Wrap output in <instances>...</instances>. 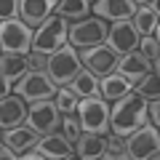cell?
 Masks as SVG:
<instances>
[{"label":"cell","mask_w":160,"mask_h":160,"mask_svg":"<svg viewBox=\"0 0 160 160\" xmlns=\"http://www.w3.org/2000/svg\"><path fill=\"white\" fill-rule=\"evenodd\" d=\"M147 123V99L136 91H128L126 96L109 102V131L126 139L131 131Z\"/></svg>","instance_id":"obj_1"},{"label":"cell","mask_w":160,"mask_h":160,"mask_svg":"<svg viewBox=\"0 0 160 160\" xmlns=\"http://www.w3.org/2000/svg\"><path fill=\"white\" fill-rule=\"evenodd\" d=\"M75 118L80 123V131L91 133H109V102L102 96H86L78 102Z\"/></svg>","instance_id":"obj_2"},{"label":"cell","mask_w":160,"mask_h":160,"mask_svg":"<svg viewBox=\"0 0 160 160\" xmlns=\"http://www.w3.org/2000/svg\"><path fill=\"white\" fill-rule=\"evenodd\" d=\"M67 29H69L67 19L59 16V13H51L40 27H35L32 51H40V53H46V56H51L53 51H59L67 43Z\"/></svg>","instance_id":"obj_3"},{"label":"cell","mask_w":160,"mask_h":160,"mask_svg":"<svg viewBox=\"0 0 160 160\" xmlns=\"http://www.w3.org/2000/svg\"><path fill=\"white\" fill-rule=\"evenodd\" d=\"M160 155V133L158 126L144 123L126 136V160H155Z\"/></svg>","instance_id":"obj_4"},{"label":"cell","mask_w":160,"mask_h":160,"mask_svg":"<svg viewBox=\"0 0 160 160\" xmlns=\"http://www.w3.org/2000/svg\"><path fill=\"white\" fill-rule=\"evenodd\" d=\"M80 69H83L80 53H78V48L69 46V43H64L59 51H53L51 56H48V64H46L48 78H51L56 86H67Z\"/></svg>","instance_id":"obj_5"},{"label":"cell","mask_w":160,"mask_h":160,"mask_svg":"<svg viewBox=\"0 0 160 160\" xmlns=\"http://www.w3.org/2000/svg\"><path fill=\"white\" fill-rule=\"evenodd\" d=\"M107 29H109V22L99 16H86L80 22H72L67 29V43L80 48H91V46H102L104 38H107Z\"/></svg>","instance_id":"obj_6"},{"label":"cell","mask_w":160,"mask_h":160,"mask_svg":"<svg viewBox=\"0 0 160 160\" xmlns=\"http://www.w3.org/2000/svg\"><path fill=\"white\" fill-rule=\"evenodd\" d=\"M35 29L24 24L22 19H6L0 22V51L3 53H22L27 56L32 51Z\"/></svg>","instance_id":"obj_7"},{"label":"cell","mask_w":160,"mask_h":160,"mask_svg":"<svg viewBox=\"0 0 160 160\" xmlns=\"http://www.w3.org/2000/svg\"><path fill=\"white\" fill-rule=\"evenodd\" d=\"M56 91H59V86L48 78L46 69H27V75L19 83H13V93H19L27 104L40 102V99H53Z\"/></svg>","instance_id":"obj_8"},{"label":"cell","mask_w":160,"mask_h":160,"mask_svg":"<svg viewBox=\"0 0 160 160\" xmlns=\"http://www.w3.org/2000/svg\"><path fill=\"white\" fill-rule=\"evenodd\" d=\"M24 123H27L29 128H35L40 136H43V133H53L62 126V112H59V107H56L53 99H40V102L29 104Z\"/></svg>","instance_id":"obj_9"},{"label":"cell","mask_w":160,"mask_h":160,"mask_svg":"<svg viewBox=\"0 0 160 160\" xmlns=\"http://www.w3.org/2000/svg\"><path fill=\"white\" fill-rule=\"evenodd\" d=\"M139 38H142V35L133 29L131 19H128V22H109L107 38H104V46H107L112 53L123 56V53L136 51V48H139Z\"/></svg>","instance_id":"obj_10"},{"label":"cell","mask_w":160,"mask_h":160,"mask_svg":"<svg viewBox=\"0 0 160 160\" xmlns=\"http://www.w3.org/2000/svg\"><path fill=\"white\" fill-rule=\"evenodd\" d=\"M80 62L86 64L88 72H93L96 78H104V75L115 72V64H118V53H112L107 46H91V48H80Z\"/></svg>","instance_id":"obj_11"},{"label":"cell","mask_w":160,"mask_h":160,"mask_svg":"<svg viewBox=\"0 0 160 160\" xmlns=\"http://www.w3.org/2000/svg\"><path fill=\"white\" fill-rule=\"evenodd\" d=\"M27 109H29V104L24 102L19 93H8V96H3V99H0V131L22 126L24 120H27Z\"/></svg>","instance_id":"obj_12"},{"label":"cell","mask_w":160,"mask_h":160,"mask_svg":"<svg viewBox=\"0 0 160 160\" xmlns=\"http://www.w3.org/2000/svg\"><path fill=\"white\" fill-rule=\"evenodd\" d=\"M35 147L43 152V158H51V160H62V158L69 160V158H75V144L69 142L62 131L43 133V136L38 139V144H35Z\"/></svg>","instance_id":"obj_13"},{"label":"cell","mask_w":160,"mask_h":160,"mask_svg":"<svg viewBox=\"0 0 160 160\" xmlns=\"http://www.w3.org/2000/svg\"><path fill=\"white\" fill-rule=\"evenodd\" d=\"M136 11L133 0H93V16L104 22H128Z\"/></svg>","instance_id":"obj_14"},{"label":"cell","mask_w":160,"mask_h":160,"mask_svg":"<svg viewBox=\"0 0 160 160\" xmlns=\"http://www.w3.org/2000/svg\"><path fill=\"white\" fill-rule=\"evenodd\" d=\"M56 8V0H19V19L29 27H40Z\"/></svg>","instance_id":"obj_15"},{"label":"cell","mask_w":160,"mask_h":160,"mask_svg":"<svg viewBox=\"0 0 160 160\" xmlns=\"http://www.w3.org/2000/svg\"><path fill=\"white\" fill-rule=\"evenodd\" d=\"M104 149H107V136L104 133L80 131V136L75 139V155L80 160H102Z\"/></svg>","instance_id":"obj_16"},{"label":"cell","mask_w":160,"mask_h":160,"mask_svg":"<svg viewBox=\"0 0 160 160\" xmlns=\"http://www.w3.org/2000/svg\"><path fill=\"white\" fill-rule=\"evenodd\" d=\"M149 69H152L149 59L142 56L139 51H128V53H123V56H118V64H115V72L123 75V78H128L131 83H136L142 75L149 72Z\"/></svg>","instance_id":"obj_17"},{"label":"cell","mask_w":160,"mask_h":160,"mask_svg":"<svg viewBox=\"0 0 160 160\" xmlns=\"http://www.w3.org/2000/svg\"><path fill=\"white\" fill-rule=\"evenodd\" d=\"M38 139H40V133L35 131V128H29L27 123H22V126H16V128H6V131H3V142H6L11 149H16L19 155H22L24 149L35 147Z\"/></svg>","instance_id":"obj_18"},{"label":"cell","mask_w":160,"mask_h":160,"mask_svg":"<svg viewBox=\"0 0 160 160\" xmlns=\"http://www.w3.org/2000/svg\"><path fill=\"white\" fill-rule=\"evenodd\" d=\"M158 19H160V11H158V3H149V6H136L131 16V24L139 35H155L158 38Z\"/></svg>","instance_id":"obj_19"},{"label":"cell","mask_w":160,"mask_h":160,"mask_svg":"<svg viewBox=\"0 0 160 160\" xmlns=\"http://www.w3.org/2000/svg\"><path fill=\"white\" fill-rule=\"evenodd\" d=\"M128 91H133V83L118 72H109L104 78H99V96L107 99V102H115V99L126 96Z\"/></svg>","instance_id":"obj_20"},{"label":"cell","mask_w":160,"mask_h":160,"mask_svg":"<svg viewBox=\"0 0 160 160\" xmlns=\"http://www.w3.org/2000/svg\"><path fill=\"white\" fill-rule=\"evenodd\" d=\"M27 56L22 53H0V75L8 80V83H19V80L27 75Z\"/></svg>","instance_id":"obj_21"},{"label":"cell","mask_w":160,"mask_h":160,"mask_svg":"<svg viewBox=\"0 0 160 160\" xmlns=\"http://www.w3.org/2000/svg\"><path fill=\"white\" fill-rule=\"evenodd\" d=\"M67 86L72 88L80 99H86V96H99V78H96L93 72H88L86 67L80 69V72L67 83Z\"/></svg>","instance_id":"obj_22"},{"label":"cell","mask_w":160,"mask_h":160,"mask_svg":"<svg viewBox=\"0 0 160 160\" xmlns=\"http://www.w3.org/2000/svg\"><path fill=\"white\" fill-rule=\"evenodd\" d=\"M53 13L64 16L67 22H80V19L91 16V3H86V0H56Z\"/></svg>","instance_id":"obj_23"},{"label":"cell","mask_w":160,"mask_h":160,"mask_svg":"<svg viewBox=\"0 0 160 160\" xmlns=\"http://www.w3.org/2000/svg\"><path fill=\"white\" fill-rule=\"evenodd\" d=\"M133 91L139 93V96H144L149 102V99H158L160 96V69H149L147 75H142V78L133 83Z\"/></svg>","instance_id":"obj_24"},{"label":"cell","mask_w":160,"mask_h":160,"mask_svg":"<svg viewBox=\"0 0 160 160\" xmlns=\"http://www.w3.org/2000/svg\"><path fill=\"white\" fill-rule=\"evenodd\" d=\"M53 102H56V107H59V112H62V115H75L80 96H78V93H75L69 86H59V91H56V96H53Z\"/></svg>","instance_id":"obj_25"},{"label":"cell","mask_w":160,"mask_h":160,"mask_svg":"<svg viewBox=\"0 0 160 160\" xmlns=\"http://www.w3.org/2000/svg\"><path fill=\"white\" fill-rule=\"evenodd\" d=\"M142 56L149 59V64H152V69H160V53H158V38L155 35H144V38H139V48H136Z\"/></svg>","instance_id":"obj_26"},{"label":"cell","mask_w":160,"mask_h":160,"mask_svg":"<svg viewBox=\"0 0 160 160\" xmlns=\"http://www.w3.org/2000/svg\"><path fill=\"white\" fill-rule=\"evenodd\" d=\"M102 160H126V139L109 131L107 133V149Z\"/></svg>","instance_id":"obj_27"},{"label":"cell","mask_w":160,"mask_h":160,"mask_svg":"<svg viewBox=\"0 0 160 160\" xmlns=\"http://www.w3.org/2000/svg\"><path fill=\"white\" fill-rule=\"evenodd\" d=\"M59 131H62L64 136L75 144V139L80 136V123H78V118H75V115H62V126H59Z\"/></svg>","instance_id":"obj_28"},{"label":"cell","mask_w":160,"mask_h":160,"mask_svg":"<svg viewBox=\"0 0 160 160\" xmlns=\"http://www.w3.org/2000/svg\"><path fill=\"white\" fill-rule=\"evenodd\" d=\"M19 19V0H0V22Z\"/></svg>","instance_id":"obj_29"},{"label":"cell","mask_w":160,"mask_h":160,"mask_svg":"<svg viewBox=\"0 0 160 160\" xmlns=\"http://www.w3.org/2000/svg\"><path fill=\"white\" fill-rule=\"evenodd\" d=\"M46 64H48L46 53H40V51H29L27 53V67L29 69H46Z\"/></svg>","instance_id":"obj_30"},{"label":"cell","mask_w":160,"mask_h":160,"mask_svg":"<svg viewBox=\"0 0 160 160\" xmlns=\"http://www.w3.org/2000/svg\"><path fill=\"white\" fill-rule=\"evenodd\" d=\"M16 158H19V152H16V149H11L6 142L0 144V160H16Z\"/></svg>","instance_id":"obj_31"},{"label":"cell","mask_w":160,"mask_h":160,"mask_svg":"<svg viewBox=\"0 0 160 160\" xmlns=\"http://www.w3.org/2000/svg\"><path fill=\"white\" fill-rule=\"evenodd\" d=\"M11 91H13V86H11V83H8L6 78H3V75H0V99H3V96H8V93H11Z\"/></svg>","instance_id":"obj_32"},{"label":"cell","mask_w":160,"mask_h":160,"mask_svg":"<svg viewBox=\"0 0 160 160\" xmlns=\"http://www.w3.org/2000/svg\"><path fill=\"white\" fill-rule=\"evenodd\" d=\"M136 6H149V3H158V0H133Z\"/></svg>","instance_id":"obj_33"},{"label":"cell","mask_w":160,"mask_h":160,"mask_svg":"<svg viewBox=\"0 0 160 160\" xmlns=\"http://www.w3.org/2000/svg\"><path fill=\"white\" fill-rule=\"evenodd\" d=\"M0 144H3V131H0Z\"/></svg>","instance_id":"obj_34"},{"label":"cell","mask_w":160,"mask_h":160,"mask_svg":"<svg viewBox=\"0 0 160 160\" xmlns=\"http://www.w3.org/2000/svg\"><path fill=\"white\" fill-rule=\"evenodd\" d=\"M86 3H93V0H86Z\"/></svg>","instance_id":"obj_35"},{"label":"cell","mask_w":160,"mask_h":160,"mask_svg":"<svg viewBox=\"0 0 160 160\" xmlns=\"http://www.w3.org/2000/svg\"><path fill=\"white\" fill-rule=\"evenodd\" d=\"M0 53H3V51H0Z\"/></svg>","instance_id":"obj_36"}]
</instances>
